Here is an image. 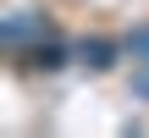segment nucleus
I'll use <instances>...</instances> for the list:
<instances>
[{
  "label": "nucleus",
  "instance_id": "f257e3e1",
  "mask_svg": "<svg viewBox=\"0 0 149 138\" xmlns=\"http://www.w3.org/2000/svg\"><path fill=\"white\" fill-rule=\"evenodd\" d=\"M77 55H83V66L105 72V66H111V55H116V44H111V39H83V50H77Z\"/></svg>",
  "mask_w": 149,
  "mask_h": 138
},
{
  "label": "nucleus",
  "instance_id": "f03ea898",
  "mask_svg": "<svg viewBox=\"0 0 149 138\" xmlns=\"http://www.w3.org/2000/svg\"><path fill=\"white\" fill-rule=\"evenodd\" d=\"M33 33H39V22H33V17H11V22L0 28V39H6V44H28Z\"/></svg>",
  "mask_w": 149,
  "mask_h": 138
},
{
  "label": "nucleus",
  "instance_id": "7ed1b4c3",
  "mask_svg": "<svg viewBox=\"0 0 149 138\" xmlns=\"http://www.w3.org/2000/svg\"><path fill=\"white\" fill-rule=\"evenodd\" d=\"M127 55H133L138 66H149V22H144V28H133V33H127Z\"/></svg>",
  "mask_w": 149,
  "mask_h": 138
},
{
  "label": "nucleus",
  "instance_id": "20e7f679",
  "mask_svg": "<svg viewBox=\"0 0 149 138\" xmlns=\"http://www.w3.org/2000/svg\"><path fill=\"white\" fill-rule=\"evenodd\" d=\"M33 66H61V50H55V44H39V50H33Z\"/></svg>",
  "mask_w": 149,
  "mask_h": 138
},
{
  "label": "nucleus",
  "instance_id": "39448f33",
  "mask_svg": "<svg viewBox=\"0 0 149 138\" xmlns=\"http://www.w3.org/2000/svg\"><path fill=\"white\" fill-rule=\"evenodd\" d=\"M133 94H138V100H149V66H138V72H133Z\"/></svg>",
  "mask_w": 149,
  "mask_h": 138
}]
</instances>
